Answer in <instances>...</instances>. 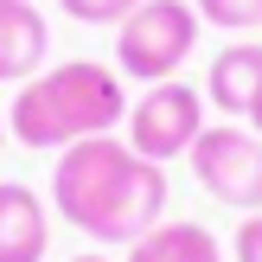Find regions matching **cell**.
I'll return each mask as SVG.
<instances>
[{"label":"cell","mask_w":262,"mask_h":262,"mask_svg":"<svg viewBox=\"0 0 262 262\" xmlns=\"http://www.w3.org/2000/svg\"><path fill=\"white\" fill-rule=\"evenodd\" d=\"M51 211L90 243H135L166 217V166L141 160L122 135L71 141L51 166Z\"/></svg>","instance_id":"6da1fadb"},{"label":"cell","mask_w":262,"mask_h":262,"mask_svg":"<svg viewBox=\"0 0 262 262\" xmlns=\"http://www.w3.org/2000/svg\"><path fill=\"white\" fill-rule=\"evenodd\" d=\"M122 122H128V83L122 71L96 58H71L26 77L7 109V135L38 154H64L71 141H90V135H115Z\"/></svg>","instance_id":"7a4b0ae2"},{"label":"cell","mask_w":262,"mask_h":262,"mask_svg":"<svg viewBox=\"0 0 262 262\" xmlns=\"http://www.w3.org/2000/svg\"><path fill=\"white\" fill-rule=\"evenodd\" d=\"M199 7L186 0H141L122 26H115V71L135 83H166L199 45Z\"/></svg>","instance_id":"3957f363"},{"label":"cell","mask_w":262,"mask_h":262,"mask_svg":"<svg viewBox=\"0 0 262 262\" xmlns=\"http://www.w3.org/2000/svg\"><path fill=\"white\" fill-rule=\"evenodd\" d=\"M205 128H211V122H205V90H192V83H179V77H166V83H147V96L128 109L122 141L141 154V160L166 166V160H186L192 141H199Z\"/></svg>","instance_id":"277c9868"},{"label":"cell","mask_w":262,"mask_h":262,"mask_svg":"<svg viewBox=\"0 0 262 262\" xmlns=\"http://www.w3.org/2000/svg\"><path fill=\"white\" fill-rule=\"evenodd\" d=\"M192 173H199V186L211 192L217 205H230V211H262V135L250 122H211L199 141H192Z\"/></svg>","instance_id":"5b68a950"},{"label":"cell","mask_w":262,"mask_h":262,"mask_svg":"<svg viewBox=\"0 0 262 262\" xmlns=\"http://www.w3.org/2000/svg\"><path fill=\"white\" fill-rule=\"evenodd\" d=\"M51 205L19 179H0V262H45Z\"/></svg>","instance_id":"8992f818"},{"label":"cell","mask_w":262,"mask_h":262,"mask_svg":"<svg viewBox=\"0 0 262 262\" xmlns=\"http://www.w3.org/2000/svg\"><path fill=\"white\" fill-rule=\"evenodd\" d=\"M262 90V38H237L205 71V102L224 109V122H250V102Z\"/></svg>","instance_id":"52a82bcc"},{"label":"cell","mask_w":262,"mask_h":262,"mask_svg":"<svg viewBox=\"0 0 262 262\" xmlns=\"http://www.w3.org/2000/svg\"><path fill=\"white\" fill-rule=\"evenodd\" d=\"M45 51H51V26L38 13V0H0V83L38 77Z\"/></svg>","instance_id":"ba28073f"},{"label":"cell","mask_w":262,"mask_h":262,"mask_svg":"<svg viewBox=\"0 0 262 262\" xmlns=\"http://www.w3.org/2000/svg\"><path fill=\"white\" fill-rule=\"evenodd\" d=\"M128 262H224V243L205 224H179V217H160L147 237L128 243Z\"/></svg>","instance_id":"9c48e42d"},{"label":"cell","mask_w":262,"mask_h":262,"mask_svg":"<svg viewBox=\"0 0 262 262\" xmlns=\"http://www.w3.org/2000/svg\"><path fill=\"white\" fill-rule=\"evenodd\" d=\"M205 26H224V32H262V0H192Z\"/></svg>","instance_id":"30bf717a"},{"label":"cell","mask_w":262,"mask_h":262,"mask_svg":"<svg viewBox=\"0 0 262 262\" xmlns=\"http://www.w3.org/2000/svg\"><path fill=\"white\" fill-rule=\"evenodd\" d=\"M58 7H64V19H77V26H122L141 0H58Z\"/></svg>","instance_id":"8fae6325"},{"label":"cell","mask_w":262,"mask_h":262,"mask_svg":"<svg viewBox=\"0 0 262 262\" xmlns=\"http://www.w3.org/2000/svg\"><path fill=\"white\" fill-rule=\"evenodd\" d=\"M237 262H262V211H250L237 224Z\"/></svg>","instance_id":"7c38bea8"},{"label":"cell","mask_w":262,"mask_h":262,"mask_svg":"<svg viewBox=\"0 0 262 262\" xmlns=\"http://www.w3.org/2000/svg\"><path fill=\"white\" fill-rule=\"evenodd\" d=\"M250 128L262 135V90H256V102H250Z\"/></svg>","instance_id":"4fadbf2b"},{"label":"cell","mask_w":262,"mask_h":262,"mask_svg":"<svg viewBox=\"0 0 262 262\" xmlns=\"http://www.w3.org/2000/svg\"><path fill=\"white\" fill-rule=\"evenodd\" d=\"M71 262H109V256H102V250H83V256H71Z\"/></svg>","instance_id":"5bb4252c"},{"label":"cell","mask_w":262,"mask_h":262,"mask_svg":"<svg viewBox=\"0 0 262 262\" xmlns=\"http://www.w3.org/2000/svg\"><path fill=\"white\" fill-rule=\"evenodd\" d=\"M0 147H7V109H0Z\"/></svg>","instance_id":"9a60e30c"}]
</instances>
